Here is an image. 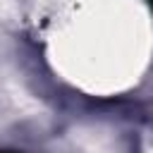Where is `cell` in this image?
Segmentation results:
<instances>
[{
	"label": "cell",
	"mask_w": 153,
	"mask_h": 153,
	"mask_svg": "<svg viewBox=\"0 0 153 153\" xmlns=\"http://www.w3.org/2000/svg\"><path fill=\"white\" fill-rule=\"evenodd\" d=\"M148 5H151V10H153V0H148Z\"/></svg>",
	"instance_id": "cell-1"
}]
</instances>
